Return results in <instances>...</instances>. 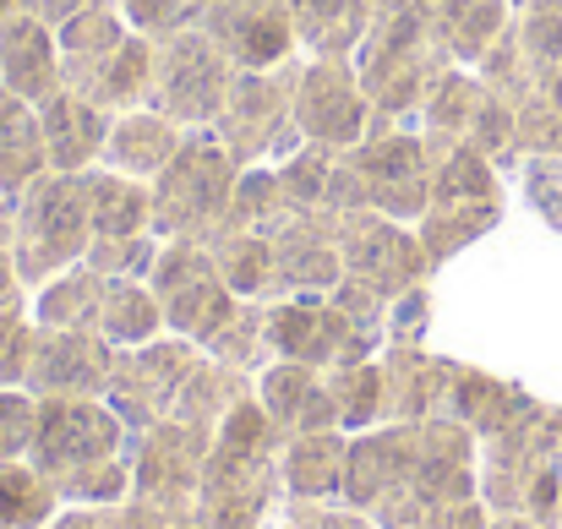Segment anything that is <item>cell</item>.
<instances>
[{
  "instance_id": "cell-1",
  "label": "cell",
  "mask_w": 562,
  "mask_h": 529,
  "mask_svg": "<svg viewBox=\"0 0 562 529\" xmlns=\"http://www.w3.org/2000/svg\"><path fill=\"white\" fill-rule=\"evenodd\" d=\"M448 66L453 55L437 38V0H376L372 27L356 49V77L372 99V132H420V99Z\"/></svg>"
},
{
  "instance_id": "cell-2",
  "label": "cell",
  "mask_w": 562,
  "mask_h": 529,
  "mask_svg": "<svg viewBox=\"0 0 562 529\" xmlns=\"http://www.w3.org/2000/svg\"><path fill=\"white\" fill-rule=\"evenodd\" d=\"M279 453L284 431L273 415L251 398H240L224 426L213 431L207 470L196 486V514L202 529H268L284 508V481H279Z\"/></svg>"
},
{
  "instance_id": "cell-3",
  "label": "cell",
  "mask_w": 562,
  "mask_h": 529,
  "mask_svg": "<svg viewBox=\"0 0 562 529\" xmlns=\"http://www.w3.org/2000/svg\"><path fill=\"white\" fill-rule=\"evenodd\" d=\"M481 503L562 525V409L536 404L525 420L481 442Z\"/></svg>"
},
{
  "instance_id": "cell-4",
  "label": "cell",
  "mask_w": 562,
  "mask_h": 529,
  "mask_svg": "<svg viewBox=\"0 0 562 529\" xmlns=\"http://www.w3.org/2000/svg\"><path fill=\"white\" fill-rule=\"evenodd\" d=\"M93 246L88 218V170H44L16 202H11V262L22 290H44L55 273L77 268Z\"/></svg>"
},
{
  "instance_id": "cell-5",
  "label": "cell",
  "mask_w": 562,
  "mask_h": 529,
  "mask_svg": "<svg viewBox=\"0 0 562 529\" xmlns=\"http://www.w3.org/2000/svg\"><path fill=\"white\" fill-rule=\"evenodd\" d=\"M240 165L213 137V126H196L181 137V154L148 180L154 185V235L159 240H213L229 224Z\"/></svg>"
},
{
  "instance_id": "cell-6",
  "label": "cell",
  "mask_w": 562,
  "mask_h": 529,
  "mask_svg": "<svg viewBox=\"0 0 562 529\" xmlns=\"http://www.w3.org/2000/svg\"><path fill=\"white\" fill-rule=\"evenodd\" d=\"M132 459V426L104 398H38V431L27 448V464L66 497L93 470Z\"/></svg>"
},
{
  "instance_id": "cell-7",
  "label": "cell",
  "mask_w": 562,
  "mask_h": 529,
  "mask_svg": "<svg viewBox=\"0 0 562 529\" xmlns=\"http://www.w3.org/2000/svg\"><path fill=\"white\" fill-rule=\"evenodd\" d=\"M301 55L268 66V71H235V88L213 121V137L235 154L240 170L251 165H279L301 148L295 126V82H301Z\"/></svg>"
},
{
  "instance_id": "cell-8",
  "label": "cell",
  "mask_w": 562,
  "mask_h": 529,
  "mask_svg": "<svg viewBox=\"0 0 562 529\" xmlns=\"http://www.w3.org/2000/svg\"><path fill=\"white\" fill-rule=\"evenodd\" d=\"M235 88V60L202 33L181 27L170 38H154V82H148V110L176 121L181 132L213 126L224 99Z\"/></svg>"
},
{
  "instance_id": "cell-9",
  "label": "cell",
  "mask_w": 562,
  "mask_h": 529,
  "mask_svg": "<svg viewBox=\"0 0 562 529\" xmlns=\"http://www.w3.org/2000/svg\"><path fill=\"white\" fill-rule=\"evenodd\" d=\"M382 345H387V328L350 317L328 290L268 301V350H273V360H301V365L328 371V365L372 360V354H382Z\"/></svg>"
},
{
  "instance_id": "cell-10",
  "label": "cell",
  "mask_w": 562,
  "mask_h": 529,
  "mask_svg": "<svg viewBox=\"0 0 562 529\" xmlns=\"http://www.w3.org/2000/svg\"><path fill=\"white\" fill-rule=\"evenodd\" d=\"M148 290L165 312V328L191 345H207L229 323V312L240 306V295L224 284V273L202 240H165L159 262L148 273Z\"/></svg>"
},
{
  "instance_id": "cell-11",
  "label": "cell",
  "mask_w": 562,
  "mask_h": 529,
  "mask_svg": "<svg viewBox=\"0 0 562 529\" xmlns=\"http://www.w3.org/2000/svg\"><path fill=\"white\" fill-rule=\"evenodd\" d=\"M196 354H202V345H191L181 334H159L154 345L115 350V371H110L104 404H110L132 431H148V426L170 420L176 393H181L187 371L196 365Z\"/></svg>"
},
{
  "instance_id": "cell-12",
  "label": "cell",
  "mask_w": 562,
  "mask_h": 529,
  "mask_svg": "<svg viewBox=\"0 0 562 529\" xmlns=\"http://www.w3.org/2000/svg\"><path fill=\"white\" fill-rule=\"evenodd\" d=\"M345 165L361 180L367 207L398 218V224H415L431 207V159H426V143L415 126L372 132L367 143H356L345 154Z\"/></svg>"
},
{
  "instance_id": "cell-13",
  "label": "cell",
  "mask_w": 562,
  "mask_h": 529,
  "mask_svg": "<svg viewBox=\"0 0 562 529\" xmlns=\"http://www.w3.org/2000/svg\"><path fill=\"white\" fill-rule=\"evenodd\" d=\"M339 251H345V273L372 284L382 301H398L404 290L426 284L437 268L431 257L420 251V235L415 224H398L376 207L361 213H345V229H339Z\"/></svg>"
},
{
  "instance_id": "cell-14",
  "label": "cell",
  "mask_w": 562,
  "mask_h": 529,
  "mask_svg": "<svg viewBox=\"0 0 562 529\" xmlns=\"http://www.w3.org/2000/svg\"><path fill=\"white\" fill-rule=\"evenodd\" d=\"M295 126L301 143L350 154L372 132V99L356 77V60H306L295 82Z\"/></svg>"
},
{
  "instance_id": "cell-15",
  "label": "cell",
  "mask_w": 562,
  "mask_h": 529,
  "mask_svg": "<svg viewBox=\"0 0 562 529\" xmlns=\"http://www.w3.org/2000/svg\"><path fill=\"white\" fill-rule=\"evenodd\" d=\"M207 448H213V431H196L181 420H159L148 431H132V497H148V503L176 508V514H196Z\"/></svg>"
},
{
  "instance_id": "cell-16",
  "label": "cell",
  "mask_w": 562,
  "mask_h": 529,
  "mask_svg": "<svg viewBox=\"0 0 562 529\" xmlns=\"http://www.w3.org/2000/svg\"><path fill=\"white\" fill-rule=\"evenodd\" d=\"M339 229L345 213L328 207H290L268 240H273V301L290 295H323L345 279V251H339Z\"/></svg>"
},
{
  "instance_id": "cell-17",
  "label": "cell",
  "mask_w": 562,
  "mask_h": 529,
  "mask_svg": "<svg viewBox=\"0 0 562 529\" xmlns=\"http://www.w3.org/2000/svg\"><path fill=\"white\" fill-rule=\"evenodd\" d=\"M115 371V345L93 328H38L22 387L33 398H104Z\"/></svg>"
},
{
  "instance_id": "cell-18",
  "label": "cell",
  "mask_w": 562,
  "mask_h": 529,
  "mask_svg": "<svg viewBox=\"0 0 562 529\" xmlns=\"http://www.w3.org/2000/svg\"><path fill=\"white\" fill-rule=\"evenodd\" d=\"M196 27L235 60V71H268L301 49L290 0H207Z\"/></svg>"
},
{
  "instance_id": "cell-19",
  "label": "cell",
  "mask_w": 562,
  "mask_h": 529,
  "mask_svg": "<svg viewBox=\"0 0 562 529\" xmlns=\"http://www.w3.org/2000/svg\"><path fill=\"white\" fill-rule=\"evenodd\" d=\"M257 404L273 415V426L284 437H306V431H334L339 426V404L328 393V376L317 365H301V360H268L257 371Z\"/></svg>"
},
{
  "instance_id": "cell-20",
  "label": "cell",
  "mask_w": 562,
  "mask_h": 529,
  "mask_svg": "<svg viewBox=\"0 0 562 529\" xmlns=\"http://www.w3.org/2000/svg\"><path fill=\"white\" fill-rule=\"evenodd\" d=\"M382 420H437L453 376V354L426 345H382Z\"/></svg>"
},
{
  "instance_id": "cell-21",
  "label": "cell",
  "mask_w": 562,
  "mask_h": 529,
  "mask_svg": "<svg viewBox=\"0 0 562 529\" xmlns=\"http://www.w3.org/2000/svg\"><path fill=\"white\" fill-rule=\"evenodd\" d=\"M38 126H44V148H49V170L82 176V170H93L104 159V143H110L115 115L99 110L93 99L71 93V88H55L38 104Z\"/></svg>"
},
{
  "instance_id": "cell-22",
  "label": "cell",
  "mask_w": 562,
  "mask_h": 529,
  "mask_svg": "<svg viewBox=\"0 0 562 529\" xmlns=\"http://www.w3.org/2000/svg\"><path fill=\"white\" fill-rule=\"evenodd\" d=\"M0 88L22 93L27 104H44L60 88V44L49 22L27 11L0 16Z\"/></svg>"
},
{
  "instance_id": "cell-23",
  "label": "cell",
  "mask_w": 562,
  "mask_h": 529,
  "mask_svg": "<svg viewBox=\"0 0 562 529\" xmlns=\"http://www.w3.org/2000/svg\"><path fill=\"white\" fill-rule=\"evenodd\" d=\"M530 409H536V398H530L525 387H514V382H503V376H486L481 365L453 360L442 415H448V420H459V426H470L481 442H486V437H497V431H508V426H514V420H525Z\"/></svg>"
},
{
  "instance_id": "cell-24",
  "label": "cell",
  "mask_w": 562,
  "mask_h": 529,
  "mask_svg": "<svg viewBox=\"0 0 562 529\" xmlns=\"http://www.w3.org/2000/svg\"><path fill=\"white\" fill-rule=\"evenodd\" d=\"M345 464H350V431H306L284 437L279 481L295 503H339L345 497Z\"/></svg>"
},
{
  "instance_id": "cell-25",
  "label": "cell",
  "mask_w": 562,
  "mask_h": 529,
  "mask_svg": "<svg viewBox=\"0 0 562 529\" xmlns=\"http://www.w3.org/2000/svg\"><path fill=\"white\" fill-rule=\"evenodd\" d=\"M148 82H154V38L132 27L110 55L93 60L88 77L71 82V93L93 99V104L110 110V115H126V110H143V104H148Z\"/></svg>"
},
{
  "instance_id": "cell-26",
  "label": "cell",
  "mask_w": 562,
  "mask_h": 529,
  "mask_svg": "<svg viewBox=\"0 0 562 529\" xmlns=\"http://www.w3.org/2000/svg\"><path fill=\"white\" fill-rule=\"evenodd\" d=\"M181 126L176 121H165L159 110H126V115H115V126H110V143H104V170H121V176L132 180H154L176 154H181Z\"/></svg>"
},
{
  "instance_id": "cell-27",
  "label": "cell",
  "mask_w": 562,
  "mask_h": 529,
  "mask_svg": "<svg viewBox=\"0 0 562 529\" xmlns=\"http://www.w3.org/2000/svg\"><path fill=\"white\" fill-rule=\"evenodd\" d=\"M44 170H49V148H44L38 104L0 88V196L16 202Z\"/></svg>"
},
{
  "instance_id": "cell-28",
  "label": "cell",
  "mask_w": 562,
  "mask_h": 529,
  "mask_svg": "<svg viewBox=\"0 0 562 529\" xmlns=\"http://www.w3.org/2000/svg\"><path fill=\"white\" fill-rule=\"evenodd\" d=\"M376 0H290L295 38L317 60H356L367 27H372Z\"/></svg>"
},
{
  "instance_id": "cell-29",
  "label": "cell",
  "mask_w": 562,
  "mask_h": 529,
  "mask_svg": "<svg viewBox=\"0 0 562 529\" xmlns=\"http://www.w3.org/2000/svg\"><path fill=\"white\" fill-rule=\"evenodd\" d=\"M251 393H257V376H251V371H235V365H224V360H213V354H196V365L187 371V382H181V393H176L170 420L196 426V431H218L224 415H229L240 398H251Z\"/></svg>"
},
{
  "instance_id": "cell-30",
  "label": "cell",
  "mask_w": 562,
  "mask_h": 529,
  "mask_svg": "<svg viewBox=\"0 0 562 529\" xmlns=\"http://www.w3.org/2000/svg\"><path fill=\"white\" fill-rule=\"evenodd\" d=\"M88 218L93 235H143L154 229V185L121 170H88Z\"/></svg>"
},
{
  "instance_id": "cell-31",
  "label": "cell",
  "mask_w": 562,
  "mask_h": 529,
  "mask_svg": "<svg viewBox=\"0 0 562 529\" xmlns=\"http://www.w3.org/2000/svg\"><path fill=\"white\" fill-rule=\"evenodd\" d=\"M126 33H132V22L121 16L115 0H99V5L77 11L71 22H60V27H55V44H60V88H71L77 77H88L93 60L110 55Z\"/></svg>"
},
{
  "instance_id": "cell-32",
  "label": "cell",
  "mask_w": 562,
  "mask_h": 529,
  "mask_svg": "<svg viewBox=\"0 0 562 529\" xmlns=\"http://www.w3.org/2000/svg\"><path fill=\"white\" fill-rule=\"evenodd\" d=\"M514 22V0H437V38L453 66H475Z\"/></svg>"
},
{
  "instance_id": "cell-33",
  "label": "cell",
  "mask_w": 562,
  "mask_h": 529,
  "mask_svg": "<svg viewBox=\"0 0 562 529\" xmlns=\"http://www.w3.org/2000/svg\"><path fill=\"white\" fill-rule=\"evenodd\" d=\"M99 334L115 345V350H137V345H154L165 328V312L148 290V279H104V306H99Z\"/></svg>"
},
{
  "instance_id": "cell-34",
  "label": "cell",
  "mask_w": 562,
  "mask_h": 529,
  "mask_svg": "<svg viewBox=\"0 0 562 529\" xmlns=\"http://www.w3.org/2000/svg\"><path fill=\"white\" fill-rule=\"evenodd\" d=\"M99 306H104V273L77 262L55 273L44 290H33V323L38 328H93L99 334Z\"/></svg>"
},
{
  "instance_id": "cell-35",
  "label": "cell",
  "mask_w": 562,
  "mask_h": 529,
  "mask_svg": "<svg viewBox=\"0 0 562 529\" xmlns=\"http://www.w3.org/2000/svg\"><path fill=\"white\" fill-rule=\"evenodd\" d=\"M497 218H503V202H442L415 218V235H420V251L431 257V268H442L448 257H459L464 246L492 235Z\"/></svg>"
},
{
  "instance_id": "cell-36",
  "label": "cell",
  "mask_w": 562,
  "mask_h": 529,
  "mask_svg": "<svg viewBox=\"0 0 562 529\" xmlns=\"http://www.w3.org/2000/svg\"><path fill=\"white\" fill-rule=\"evenodd\" d=\"M207 251L240 301H273V240L262 229H218Z\"/></svg>"
},
{
  "instance_id": "cell-37",
  "label": "cell",
  "mask_w": 562,
  "mask_h": 529,
  "mask_svg": "<svg viewBox=\"0 0 562 529\" xmlns=\"http://www.w3.org/2000/svg\"><path fill=\"white\" fill-rule=\"evenodd\" d=\"M481 99H486V82L475 77V66H448L431 82V93L420 99V132H437V137H459L464 143L470 126H475Z\"/></svg>"
},
{
  "instance_id": "cell-38",
  "label": "cell",
  "mask_w": 562,
  "mask_h": 529,
  "mask_svg": "<svg viewBox=\"0 0 562 529\" xmlns=\"http://www.w3.org/2000/svg\"><path fill=\"white\" fill-rule=\"evenodd\" d=\"M442 202H503V185H497V165L470 148V143H453L437 165H431V207Z\"/></svg>"
},
{
  "instance_id": "cell-39",
  "label": "cell",
  "mask_w": 562,
  "mask_h": 529,
  "mask_svg": "<svg viewBox=\"0 0 562 529\" xmlns=\"http://www.w3.org/2000/svg\"><path fill=\"white\" fill-rule=\"evenodd\" d=\"M55 514H60L55 486L27 459H5L0 464V529H49Z\"/></svg>"
},
{
  "instance_id": "cell-40",
  "label": "cell",
  "mask_w": 562,
  "mask_h": 529,
  "mask_svg": "<svg viewBox=\"0 0 562 529\" xmlns=\"http://www.w3.org/2000/svg\"><path fill=\"white\" fill-rule=\"evenodd\" d=\"M202 354H213V360H224V365H235V371H262L273 350H268V301H240L235 312H229V323L202 345Z\"/></svg>"
},
{
  "instance_id": "cell-41",
  "label": "cell",
  "mask_w": 562,
  "mask_h": 529,
  "mask_svg": "<svg viewBox=\"0 0 562 529\" xmlns=\"http://www.w3.org/2000/svg\"><path fill=\"white\" fill-rule=\"evenodd\" d=\"M328 393L339 404V426L356 437V431H372L382 426V360H356V365H328Z\"/></svg>"
},
{
  "instance_id": "cell-42",
  "label": "cell",
  "mask_w": 562,
  "mask_h": 529,
  "mask_svg": "<svg viewBox=\"0 0 562 529\" xmlns=\"http://www.w3.org/2000/svg\"><path fill=\"white\" fill-rule=\"evenodd\" d=\"M273 170H279V185H284V202L306 213V207H328L339 154H334V148H317V143H301V148H295L290 159H279ZM328 213H334V207H328Z\"/></svg>"
},
{
  "instance_id": "cell-43",
  "label": "cell",
  "mask_w": 562,
  "mask_h": 529,
  "mask_svg": "<svg viewBox=\"0 0 562 529\" xmlns=\"http://www.w3.org/2000/svg\"><path fill=\"white\" fill-rule=\"evenodd\" d=\"M284 213H290V202H284L279 170L273 165H251L235 180V202H229V224L224 229H262L268 235Z\"/></svg>"
},
{
  "instance_id": "cell-44",
  "label": "cell",
  "mask_w": 562,
  "mask_h": 529,
  "mask_svg": "<svg viewBox=\"0 0 562 529\" xmlns=\"http://www.w3.org/2000/svg\"><path fill=\"white\" fill-rule=\"evenodd\" d=\"M464 143H470V148H481V154H486L497 170H514V165H525V154H519V104L486 88V99H481V110H475V126H470V137H464Z\"/></svg>"
},
{
  "instance_id": "cell-45",
  "label": "cell",
  "mask_w": 562,
  "mask_h": 529,
  "mask_svg": "<svg viewBox=\"0 0 562 529\" xmlns=\"http://www.w3.org/2000/svg\"><path fill=\"white\" fill-rule=\"evenodd\" d=\"M159 235L154 229H143V235H93V246H88V268H99L104 279H148L154 273V262H159Z\"/></svg>"
},
{
  "instance_id": "cell-46",
  "label": "cell",
  "mask_w": 562,
  "mask_h": 529,
  "mask_svg": "<svg viewBox=\"0 0 562 529\" xmlns=\"http://www.w3.org/2000/svg\"><path fill=\"white\" fill-rule=\"evenodd\" d=\"M514 22H519V44H525L530 77L541 82L552 66H562V0H525Z\"/></svg>"
},
{
  "instance_id": "cell-47",
  "label": "cell",
  "mask_w": 562,
  "mask_h": 529,
  "mask_svg": "<svg viewBox=\"0 0 562 529\" xmlns=\"http://www.w3.org/2000/svg\"><path fill=\"white\" fill-rule=\"evenodd\" d=\"M33 306L27 301H0V387H22L27 354H33Z\"/></svg>"
},
{
  "instance_id": "cell-48",
  "label": "cell",
  "mask_w": 562,
  "mask_h": 529,
  "mask_svg": "<svg viewBox=\"0 0 562 529\" xmlns=\"http://www.w3.org/2000/svg\"><path fill=\"white\" fill-rule=\"evenodd\" d=\"M115 5H121V16H126L137 33H148V38H170V33H181V27H196L202 11H207V0H115Z\"/></svg>"
},
{
  "instance_id": "cell-49",
  "label": "cell",
  "mask_w": 562,
  "mask_h": 529,
  "mask_svg": "<svg viewBox=\"0 0 562 529\" xmlns=\"http://www.w3.org/2000/svg\"><path fill=\"white\" fill-rule=\"evenodd\" d=\"M33 431H38V398L27 387H0V464L27 459Z\"/></svg>"
},
{
  "instance_id": "cell-50",
  "label": "cell",
  "mask_w": 562,
  "mask_h": 529,
  "mask_svg": "<svg viewBox=\"0 0 562 529\" xmlns=\"http://www.w3.org/2000/svg\"><path fill=\"white\" fill-rule=\"evenodd\" d=\"M519 154H562V110L541 88L519 99Z\"/></svg>"
},
{
  "instance_id": "cell-51",
  "label": "cell",
  "mask_w": 562,
  "mask_h": 529,
  "mask_svg": "<svg viewBox=\"0 0 562 529\" xmlns=\"http://www.w3.org/2000/svg\"><path fill=\"white\" fill-rule=\"evenodd\" d=\"M273 529H376V525L350 503H295V497H284Z\"/></svg>"
},
{
  "instance_id": "cell-52",
  "label": "cell",
  "mask_w": 562,
  "mask_h": 529,
  "mask_svg": "<svg viewBox=\"0 0 562 529\" xmlns=\"http://www.w3.org/2000/svg\"><path fill=\"white\" fill-rule=\"evenodd\" d=\"M519 170H525L530 207H536L552 229H562V154H530Z\"/></svg>"
},
{
  "instance_id": "cell-53",
  "label": "cell",
  "mask_w": 562,
  "mask_h": 529,
  "mask_svg": "<svg viewBox=\"0 0 562 529\" xmlns=\"http://www.w3.org/2000/svg\"><path fill=\"white\" fill-rule=\"evenodd\" d=\"M426 328H431V290L415 284L387 306V345H426Z\"/></svg>"
},
{
  "instance_id": "cell-54",
  "label": "cell",
  "mask_w": 562,
  "mask_h": 529,
  "mask_svg": "<svg viewBox=\"0 0 562 529\" xmlns=\"http://www.w3.org/2000/svg\"><path fill=\"white\" fill-rule=\"evenodd\" d=\"M115 529H202L196 514H176V508H159L148 497H126L115 508Z\"/></svg>"
},
{
  "instance_id": "cell-55",
  "label": "cell",
  "mask_w": 562,
  "mask_h": 529,
  "mask_svg": "<svg viewBox=\"0 0 562 529\" xmlns=\"http://www.w3.org/2000/svg\"><path fill=\"white\" fill-rule=\"evenodd\" d=\"M0 301H22L16 262H11V202L0 196Z\"/></svg>"
},
{
  "instance_id": "cell-56",
  "label": "cell",
  "mask_w": 562,
  "mask_h": 529,
  "mask_svg": "<svg viewBox=\"0 0 562 529\" xmlns=\"http://www.w3.org/2000/svg\"><path fill=\"white\" fill-rule=\"evenodd\" d=\"M88 5H99V0H16V11H27V16H38V22H49V27L71 22V16L88 11Z\"/></svg>"
},
{
  "instance_id": "cell-57",
  "label": "cell",
  "mask_w": 562,
  "mask_h": 529,
  "mask_svg": "<svg viewBox=\"0 0 562 529\" xmlns=\"http://www.w3.org/2000/svg\"><path fill=\"white\" fill-rule=\"evenodd\" d=\"M49 529H115V508H60Z\"/></svg>"
},
{
  "instance_id": "cell-58",
  "label": "cell",
  "mask_w": 562,
  "mask_h": 529,
  "mask_svg": "<svg viewBox=\"0 0 562 529\" xmlns=\"http://www.w3.org/2000/svg\"><path fill=\"white\" fill-rule=\"evenodd\" d=\"M486 529H562V525H541V519H530V514H492Z\"/></svg>"
},
{
  "instance_id": "cell-59",
  "label": "cell",
  "mask_w": 562,
  "mask_h": 529,
  "mask_svg": "<svg viewBox=\"0 0 562 529\" xmlns=\"http://www.w3.org/2000/svg\"><path fill=\"white\" fill-rule=\"evenodd\" d=\"M536 88H541V93H547V99H552V104L562 110V66H552V71H547V77H541Z\"/></svg>"
},
{
  "instance_id": "cell-60",
  "label": "cell",
  "mask_w": 562,
  "mask_h": 529,
  "mask_svg": "<svg viewBox=\"0 0 562 529\" xmlns=\"http://www.w3.org/2000/svg\"><path fill=\"white\" fill-rule=\"evenodd\" d=\"M5 11H16V0H0V16H5Z\"/></svg>"
}]
</instances>
